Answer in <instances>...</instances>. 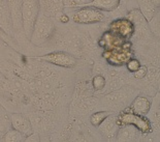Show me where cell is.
<instances>
[{
    "label": "cell",
    "instance_id": "cell-20",
    "mask_svg": "<svg viewBox=\"0 0 160 142\" xmlns=\"http://www.w3.org/2000/svg\"><path fill=\"white\" fill-rule=\"evenodd\" d=\"M92 85L96 90H100L102 89L103 87L105 86V79L104 77H102L101 75H97L93 78L92 80Z\"/></svg>",
    "mask_w": 160,
    "mask_h": 142
},
{
    "label": "cell",
    "instance_id": "cell-12",
    "mask_svg": "<svg viewBox=\"0 0 160 142\" xmlns=\"http://www.w3.org/2000/svg\"><path fill=\"white\" fill-rule=\"evenodd\" d=\"M150 108H151V102L149 99L145 97H138L132 102L128 110H130V112L132 113L138 114V115L145 116L150 111Z\"/></svg>",
    "mask_w": 160,
    "mask_h": 142
},
{
    "label": "cell",
    "instance_id": "cell-22",
    "mask_svg": "<svg viewBox=\"0 0 160 142\" xmlns=\"http://www.w3.org/2000/svg\"><path fill=\"white\" fill-rule=\"evenodd\" d=\"M147 66H141L138 67V71H135V72L133 73L134 74V77L137 78V79H144V78L146 77V75H147Z\"/></svg>",
    "mask_w": 160,
    "mask_h": 142
},
{
    "label": "cell",
    "instance_id": "cell-26",
    "mask_svg": "<svg viewBox=\"0 0 160 142\" xmlns=\"http://www.w3.org/2000/svg\"><path fill=\"white\" fill-rule=\"evenodd\" d=\"M8 1H9V0H8Z\"/></svg>",
    "mask_w": 160,
    "mask_h": 142
},
{
    "label": "cell",
    "instance_id": "cell-3",
    "mask_svg": "<svg viewBox=\"0 0 160 142\" xmlns=\"http://www.w3.org/2000/svg\"><path fill=\"white\" fill-rule=\"evenodd\" d=\"M103 19V12L91 5L77 8L72 13V21L79 24H93L101 22Z\"/></svg>",
    "mask_w": 160,
    "mask_h": 142
},
{
    "label": "cell",
    "instance_id": "cell-5",
    "mask_svg": "<svg viewBox=\"0 0 160 142\" xmlns=\"http://www.w3.org/2000/svg\"><path fill=\"white\" fill-rule=\"evenodd\" d=\"M131 43L127 42L118 49L104 51L103 57L113 66H123L131 58Z\"/></svg>",
    "mask_w": 160,
    "mask_h": 142
},
{
    "label": "cell",
    "instance_id": "cell-25",
    "mask_svg": "<svg viewBox=\"0 0 160 142\" xmlns=\"http://www.w3.org/2000/svg\"><path fill=\"white\" fill-rule=\"evenodd\" d=\"M124 1H128V0H124Z\"/></svg>",
    "mask_w": 160,
    "mask_h": 142
},
{
    "label": "cell",
    "instance_id": "cell-10",
    "mask_svg": "<svg viewBox=\"0 0 160 142\" xmlns=\"http://www.w3.org/2000/svg\"><path fill=\"white\" fill-rule=\"evenodd\" d=\"M126 43H127V39L120 38L119 35L115 34V33L110 31V30L108 32L103 33V35L101 36V39L99 40V45L100 47L104 48V51L118 49L120 47L124 46Z\"/></svg>",
    "mask_w": 160,
    "mask_h": 142
},
{
    "label": "cell",
    "instance_id": "cell-24",
    "mask_svg": "<svg viewBox=\"0 0 160 142\" xmlns=\"http://www.w3.org/2000/svg\"><path fill=\"white\" fill-rule=\"evenodd\" d=\"M153 4H154L155 6H157V8H159V4H160V0H150Z\"/></svg>",
    "mask_w": 160,
    "mask_h": 142
},
{
    "label": "cell",
    "instance_id": "cell-17",
    "mask_svg": "<svg viewBox=\"0 0 160 142\" xmlns=\"http://www.w3.org/2000/svg\"><path fill=\"white\" fill-rule=\"evenodd\" d=\"M112 112L110 111H99V112H95L90 117V123L92 126L98 127L102 121L107 118L108 115H111Z\"/></svg>",
    "mask_w": 160,
    "mask_h": 142
},
{
    "label": "cell",
    "instance_id": "cell-7",
    "mask_svg": "<svg viewBox=\"0 0 160 142\" xmlns=\"http://www.w3.org/2000/svg\"><path fill=\"white\" fill-rule=\"evenodd\" d=\"M110 31L124 39H130L135 31V26L129 19H118L110 24Z\"/></svg>",
    "mask_w": 160,
    "mask_h": 142
},
{
    "label": "cell",
    "instance_id": "cell-8",
    "mask_svg": "<svg viewBox=\"0 0 160 142\" xmlns=\"http://www.w3.org/2000/svg\"><path fill=\"white\" fill-rule=\"evenodd\" d=\"M40 13L49 18H58L64 11L63 0H39Z\"/></svg>",
    "mask_w": 160,
    "mask_h": 142
},
{
    "label": "cell",
    "instance_id": "cell-11",
    "mask_svg": "<svg viewBox=\"0 0 160 142\" xmlns=\"http://www.w3.org/2000/svg\"><path fill=\"white\" fill-rule=\"evenodd\" d=\"M98 127H99V130L102 135L108 139H112V138L116 137L119 128H120L117 124V117H114V115H112V114L105 118Z\"/></svg>",
    "mask_w": 160,
    "mask_h": 142
},
{
    "label": "cell",
    "instance_id": "cell-2",
    "mask_svg": "<svg viewBox=\"0 0 160 142\" xmlns=\"http://www.w3.org/2000/svg\"><path fill=\"white\" fill-rule=\"evenodd\" d=\"M40 13L39 0H22L21 4V17L22 26L25 38L30 39L33 26Z\"/></svg>",
    "mask_w": 160,
    "mask_h": 142
},
{
    "label": "cell",
    "instance_id": "cell-9",
    "mask_svg": "<svg viewBox=\"0 0 160 142\" xmlns=\"http://www.w3.org/2000/svg\"><path fill=\"white\" fill-rule=\"evenodd\" d=\"M9 120H11L12 129L20 132L25 137H28L30 135H32L33 130H32L31 123H30L29 119L25 115L20 113H12L11 114V119Z\"/></svg>",
    "mask_w": 160,
    "mask_h": 142
},
{
    "label": "cell",
    "instance_id": "cell-4",
    "mask_svg": "<svg viewBox=\"0 0 160 142\" xmlns=\"http://www.w3.org/2000/svg\"><path fill=\"white\" fill-rule=\"evenodd\" d=\"M117 124L119 127H122L124 124H131L144 134L151 132V124L147 118L132 112H127L126 110L124 112H121L120 115L117 117Z\"/></svg>",
    "mask_w": 160,
    "mask_h": 142
},
{
    "label": "cell",
    "instance_id": "cell-23",
    "mask_svg": "<svg viewBox=\"0 0 160 142\" xmlns=\"http://www.w3.org/2000/svg\"><path fill=\"white\" fill-rule=\"evenodd\" d=\"M58 19H59V21H61L62 23H66V22H68V16L66 15V13H62L61 15L58 17Z\"/></svg>",
    "mask_w": 160,
    "mask_h": 142
},
{
    "label": "cell",
    "instance_id": "cell-16",
    "mask_svg": "<svg viewBox=\"0 0 160 142\" xmlns=\"http://www.w3.org/2000/svg\"><path fill=\"white\" fill-rule=\"evenodd\" d=\"M2 141L5 142H22L25 141V136L15 129L8 131L2 137Z\"/></svg>",
    "mask_w": 160,
    "mask_h": 142
},
{
    "label": "cell",
    "instance_id": "cell-15",
    "mask_svg": "<svg viewBox=\"0 0 160 142\" xmlns=\"http://www.w3.org/2000/svg\"><path fill=\"white\" fill-rule=\"evenodd\" d=\"M157 6H155L150 0H141V6H139V12L142 17L146 19V21H150L156 13L158 12Z\"/></svg>",
    "mask_w": 160,
    "mask_h": 142
},
{
    "label": "cell",
    "instance_id": "cell-18",
    "mask_svg": "<svg viewBox=\"0 0 160 142\" xmlns=\"http://www.w3.org/2000/svg\"><path fill=\"white\" fill-rule=\"evenodd\" d=\"M93 0H63L64 8H79L90 5Z\"/></svg>",
    "mask_w": 160,
    "mask_h": 142
},
{
    "label": "cell",
    "instance_id": "cell-13",
    "mask_svg": "<svg viewBox=\"0 0 160 142\" xmlns=\"http://www.w3.org/2000/svg\"><path fill=\"white\" fill-rule=\"evenodd\" d=\"M138 129L131 124H124L123 128L120 127L117 132V140L118 141H132L138 137Z\"/></svg>",
    "mask_w": 160,
    "mask_h": 142
},
{
    "label": "cell",
    "instance_id": "cell-6",
    "mask_svg": "<svg viewBox=\"0 0 160 142\" xmlns=\"http://www.w3.org/2000/svg\"><path fill=\"white\" fill-rule=\"evenodd\" d=\"M34 58L42 60V61H45V62L52 63V65H55L58 66L67 67V69L73 67L77 63V60L72 55H70L69 53H66L63 51L52 52V53L46 54V55H43V56L34 57Z\"/></svg>",
    "mask_w": 160,
    "mask_h": 142
},
{
    "label": "cell",
    "instance_id": "cell-19",
    "mask_svg": "<svg viewBox=\"0 0 160 142\" xmlns=\"http://www.w3.org/2000/svg\"><path fill=\"white\" fill-rule=\"evenodd\" d=\"M0 39H1L3 43H5V44H8V46H11L12 48L16 49V50L18 49L15 39H13L12 36L9 35L6 31H4V30H3L1 27H0Z\"/></svg>",
    "mask_w": 160,
    "mask_h": 142
},
{
    "label": "cell",
    "instance_id": "cell-14",
    "mask_svg": "<svg viewBox=\"0 0 160 142\" xmlns=\"http://www.w3.org/2000/svg\"><path fill=\"white\" fill-rule=\"evenodd\" d=\"M121 0H93L90 5L102 12H113L118 8Z\"/></svg>",
    "mask_w": 160,
    "mask_h": 142
},
{
    "label": "cell",
    "instance_id": "cell-1",
    "mask_svg": "<svg viewBox=\"0 0 160 142\" xmlns=\"http://www.w3.org/2000/svg\"><path fill=\"white\" fill-rule=\"evenodd\" d=\"M54 32H55L54 22L48 16L39 13L29 39L34 46H42L52 39Z\"/></svg>",
    "mask_w": 160,
    "mask_h": 142
},
{
    "label": "cell",
    "instance_id": "cell-21",
    "mask_svg": "<svg viewBox=\"0 0 160 142\" xmlns=\"http://www.w3.org/2000/svg\"><path fill=\"white\" fill-rule=\"evenodd\" d=\"M126 66H127L129 72L134 73L135 71H138V67L141 66V62H139V60L135 59V58H130L127 62H126Z\"/></svg>",
    "mask_w": 160,
    "mask_h": 142
}]
</instances>
